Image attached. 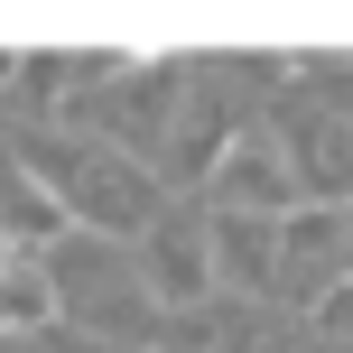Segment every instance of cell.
Wrapping results in <instances>:
<instances>
[{
  "mask_svg": "<svg viewBox=\"0 0 353 353\" xmlns=\"http://www.w3.org/2000/svg\"><path fill=\"white\" fill-rule=\"evenodd\" d=\"M168 176L149 168V159H121V149H103L93 140V159L74 168V186H65V223L74 232H103V242H149V232L168 223Z\"/></svg>",
  "mask_w": 353,
  "mask_h": 353,
  "instance_id": "6da1fadb",
  "label": "cell"
},
{
  "mask_svg": "<svg viewBox=\"0 0 353 353\" xmlns=\"http://www.w3.org/2000/svg\"><path fill=\"white\" fill-rule=\"evenodd\" d=\"M205 214H251V223H288L307 214V186L288 168V140L270 121H242V140L223 149V168L205 176Z\"/></svg>",
  "mask_w": 353,
  "mask_h": 353,
  "instance_id": "7a4b0ae2",
  "label": "cell"
},
{
  "mask_svg": "<svg viewBox=\"0 0 353 353\" xmlns=\"http://www.w3.org/2000/svg\"><path fill=\"white\" fill-rule=\"evenodd\" d=\"M140 288H149V307H159L168 325H186L195 307L223 298V288H214V242H205V214L195 205H176L168 223L140 242Z\"/></svg>",
  "mask_w": 353,
  "mask_h": 353,
  "instance_id": "3957f363",
  "label": "cell"
},
{
  "mask_svg": "<svg viewBox=\"0 0 353 353\" xmlns=\"http://www.w3.org/2000/svg\"><path fill=\"white\" fill-rule=\"evenodd\" d=\"M288 140V168H298L307 205H344L353 214V112H316V103H288L270 121Z\"/></svg>",
  "mask_w": 353,
  "mask_h": 353,
  "instance_id": "277c9868",
  "label": "cell"
},
{
  "mask_svg": "<svg viewBox=\"0 0 353 353\" xmlns=\"http://www.w3.org/2000/svg\"><path fill=\"white\" fill-rule=\"evenodd\" d=\"M205 242H214V288L242 307L279 298L288 270H279V223H251V214H205Z\"/></svg>",
  "mask_w": 353,
  "mask_h": 353,
  "instance_id": "5b68a950",
  "label": "cell"
},
{
  "mask_svg": "<svg viewBox=\"0 0 353 353\" xmlns=\"http://www.w3.org/2000/svg\"><path fill=\"white\" fill-rule=\"evenodd\" d=\"M47 325H65L47 261H0V335L19 344V335H47Z\"/></svg>",
  "mask_w": 353,
  "mask_h": 353,
  "instance_id": "8992f818",
  "label": "cell"
},
{
  "mask_svg": "<svg viewBox=\"0 0 353 353\" xmlns=\"http://www.w3.org/2000/svg\"><path fill=\"white\" fill-rule=\"evenodd\" d=\"M307 335H316V353H353V270L307 298Z\"/></svg>",
  "mask_w": 353,
  "mask_h": 353,
  "instance_id": "52a82bcc",
  "label": "cell"
},
{
  "mask_svg": "<svg viewBox=\"0 0 353 353\" xmlns=\"http://www.w3.org/2000/svg\"><path fill=\"white\" fill-rule=\"evenodd\" d=\"M10 353H112L103 335H84V325H47V335H19Z\"/></svg>",
  "mask_w": 353,
  "mask_h": 353,
  "instance_id": "ba28073f",
  "label": "cell"
}]
</instances>
